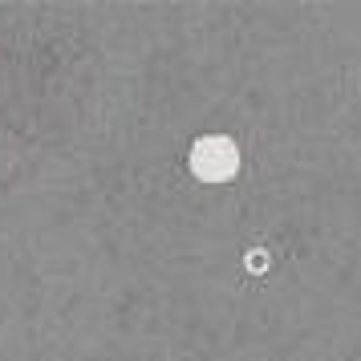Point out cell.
Listing matches in <instances>:
<instances>
[{"label":"cell","instance_id":"6da1fadb","mask_svg":"<svg viewBox=\"0 0 361 361\" xmlns=\"http://www.w3.org/2000/svg\"><path fill=\"white\" fill-rule=\"evenodd\" d=\"M187 163H191V175L203 183H231L240 175V147L228 134H203L191 142Z\"/></svg>","mask_w":361,"mask_h":361},{"label":"cell","instance_id":"7a4b0ae2","mask_svg":"<svg viewBox=\"0 0 361 361\" xmlns=\"http://www.w3.org/2000/svg\"><path fill=\"white\" fill-rule=\"evenodd\" d=\"M244 268H247V272H252V276H264V272L272 268V256H268L264 247H252V252H247V256H244Z\"/></svg>","mask_w":361,"mask_h":361}]
</instances>
